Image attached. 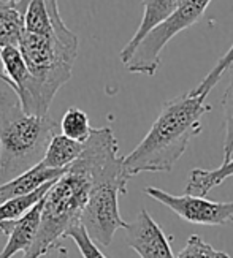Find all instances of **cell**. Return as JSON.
Instances as JSON below:
<instances>
[{"label":"cell","instance_id":"12","mask_svg":"<svg viewBox=\"0 0 233 258\" xmlns=\"http://www.w3.org/2000/svg\"><path fill=\"white\" fill-rule=\"evenodd\" d=\"M30 0H0V51L18 46L24 33V15Z\"/></svg>","mask_w":233,"mask_h":258},{"label":"cell","instance_id":"11","mask_svg":"<svg viewBox=\"0 0 233 258\" xmlns=\"http://www.w3.org/2000/svg\"><path fill=\"white\" fill-rule=\"evenodd\" d=\"M65 170L67 168H64V170L44 168L41 163L32 166L30 170L13 177L11 181L0 184V203H4V201H7L10 198H15L19 195H27V194L33 192V190H37L43 184L61 177L65 173Z\"/></svg>","mask_w":233,"mask_h":258},{"label":"cell","instance_id":"14","mask_svg":"<svg viewBox=\"0 0 233 258\" xmlns=\"http://www.w3.org/2000/svg\"><path fill=\"white\" fill-rule=\"evenodd\" d=\"M233 176V157L222 163L216 170H202V168H194L189 174L186 192L187 195L194 197H206L214 187L220 185L228 177Z\"/></svg>","mask_w":233,"mask_h":258},{"label":"cell","instance_id":"17","mask_svg":"<svg viewBox=\"0 0 233 258\" xmlns=\"http://www.w3.org/2000/svg\"><path fill=\"white\" fill-rule=\"evenodd\" d=\"M233 63V43H231V46L227 49V52L222 55V57L216 62V65L208 72V75L203 78L202 81L198 83L197 87L191 89V92L192 95H203V97H208V94L211 92V89H214L216 84L220 81V78L224 73H227L228 70V67Z\"/></svg>","mask_w":233,"mask_h":258},{"label":"cell","instance_id":"2","mask_svg":"<svg viewBox=\"0 0 233 258\" xmlns=\"http://www.w3.org/2000/svg\"><path fill=\"white\" fill-rule=\"evenodd\" d=\"M211 111L206 97L191 92L166 100L149 132L122 166L132 179L140 173H170L187 151L191 141L202 133V117Z\"/></svg>","mask_w":233,"mask_h":258},{"label":"cell","instance_id":"8","mask_svg":"<svg viewBox=\"0 0 233 258\" xmlns=\"http://www.w3.org/2000/svg\"><path fill=\"white\" fill-rule=\"evenodd\" d=\"M124 230L127 245L141 258H174L170 245L173 236H166L146 209H141Z\"/></svg>","mask_w":233,"mask_h":258},{"label":"cell","instance_id":"4","mask_svg":"<svg viewBox=\"0 0 233 258\" xmlns=\"http://www.w3.org/2000/svg\"><path fill=\"white\" fill-rule=\"evenodd\" d=\"M55 133L51 116L27 114L13 92L0 91V184L38 165Z\"/></svg>","mask_w":233,"mask_h":258},{"label":"cell","instance_id":"5","mask_svg":"<svg viewBox=\"0 0 233 258\" xmlns=\"http://www.w3.org/2000/svg\"><path fill=\"white\" fill-rule=\"evenodd\" d=\"M129 181L130 177L122 168L100 177L89 194L80 217V225L97 245L108 247L113 242L116 231L127 227V222L119 212V197L127 194Z\"/></svg>","mask_w":233,"mask_h":258},{"label":"cell","instance_id":"15","mask_svg":"<svg viewBox=\"0 0 233 258\" xmlns=\"http://www.w3.org/2000/svg\"><path fill=\"white\" fill-rule=\"evenodd\" d=\"M59 130L67 138H70L78 143H84L89 135H91V122H89L87 114L80 108H69L59 124Z\"/></svg>","mask_w":233,"mask_h":258},{"label":"cell","instance_id":"13","mask_svg":"<svg viewBox=\"0 0 233 258\" xmlns=\"http://www.w3.org/2000/svg\"><path fill=\"white\" fill-rule=\"evenodd\" d=\"M84 143H78L67 138L62 133H55L51 138L44 155L41 159V165L44 168H52V170H64L70 163H73L80 154L83 152Z\"/></svg>","mask_w":233,"mask_h":258},{"label":"cell","instance_id":"19","mask_svg":"<svg viewBox=\"0 0 233 258\" xmlns=\"http://www.w3.org/2000/svg\"><path fill=\"white\" fill-rule=\"evenodd\" d=\"M67 238H70L76 244V247L81 252L83 258H108L102 250H100L98 245L87 236L86 230L81 225L73 227L69 233H67Z\"/></svg>","mask_w":233,"mask_h":258},{"label":"cell","instance_id":"16","mask_svg":"<svg viewBox=\"0 0 233 258\" xmlns=\"http://www.w3.org/2000/svg\"><path fill=\"white\" fill-rule=\"evenodd\" d=\"M228 75V86L222 97V114H224V162H228L233 157V63L227 70Z\"/></svg>","mask_w":233,"mask_h":258},{"label":"cell","instance_id":"7","mask_svg":"<svg viewBox=\"0 0 233 258\" xmlns=\"http://www.w3.org/2000/svg\"><path fill=\"white\" fill-rule=\"evenodd\" d=\"M144 194L171 209L183 220L195 225H225L233 220V201H211L205 197L171 195L157 187H146Z\"/></svg>","mask_w":233,"mask_h":258},{"label":"cell","instance_id":"21","mask_svg":"<svg viewBox=\"0 0 233 258\" xmlns=\"http://www.w3.org/2000/svg\"><path fill=\"white\" fill-rule=\"evenodd\" d=\"M231 222H233V220H231Z\"/></svg>","mask_w":233,"mask_h":258},{"label":"cell","instance_id":"3","mask_svg":"<svg viewBox=\"0 0 233 258\" xmlns=\"http://www.w3.org/2000/svg\"><path fill=\"white\" fill-rule=\"evenodd\" d=\"M78 46L76 33L65 26L64 19L49 33H22L18 49L27 65L32 83L19 103L27 114H48L55 94L72 78Z\"/></svg>","mask_w":233,"mask_h":258},{"label":"cell","instance_id":"1","mask_svg":"<svg viewBox=\"0 0 233 258\" xmlns=\"http://www.w3.org/2000/svg\"><path fill=\"white\" fill-rule=\"evenodd\" d=\"M119 146L109 127L92 128L80 157L67 166L65 173L52 184L43 198L40 225L35 241L22 258H41L57 249L80 217L89 194L100 177L122 170Z\"/></svg>","mask_w":233,"mask_h":258},{"label":"cell","instance_id":"10","mask_svg":"<svg viewBox=\"0 0 233 258\" xmlns=\"http://www.w3.org/2000/svg\"><path fill=\"white\" fill-rule=\"evenodd\" d=\"M43 198L27 212V214H24L19 220L15 222L13 228H11L10 233L7 234L8 241L5 244L4 250L0 252V258H11L19 252L24 253L30 249V245L33 244V241H35L38 225H40Z\"/></svg>","mask_w":233,"mask_h":258},{"label":"cell","instance_id":"18","mask_svg":"<svg viewBox=\"0 0 233 258\" xmlns=\"http://www.w3.org/2000/svg\"><path fill=\"white\" fill-rule=\"evenodd\" d=\"M174 258H230V255L222 250H216L213 245L205 242L198 234H192L187 239L184 249Z\"/></svg>","mask_w":233,"mask_h":258},{"label":"cell","instance_id":"6","mask_svg":"<svg viewBox=\"0 0 233 258\" xmlns=\"http://www.w3.org/2000/svg\"><path fill=\"white\" fill-rule=\"evenodd\" d=\"M213 0H184L170 16L146 33L124 63L130 73L154 76L160 67V54L178 33L192 27L203 18Z\"/></svg>","mask_w":233,"mask_h":258},{"label":"cell","instance_id":"20","mask_svg":"<svg viewBox=\"0 0 233 258\" xmlns=\"http://www.w3.org/2000/svg\"><path fill=\"white\" fill-rule=\"evenodd\" d=\"M57 258H69V250H67L65 247H62V245H59L57 247Z\"/></svg>","mask_w":233,"mask_h":258},{"label":"cell","instance_id":"9","mask_svg":"<svg viewBox=\"0 0 233 258\" xmlns=\"http://www.w3.org/2000/svg\"><path fill=\"white\" fill-rule=\"evenodd\" d=\"M183 2L184 0H143V18H141L140 26H138L137 32L133 33L130 41L122 48V51L119 54L122 63L127 62L133 49L137 48V44L144 37H146V33L151 32L157 24H160L166 16H170Z\"/></svg>","mask_w":233,"mask_h":258}]
</instances>
